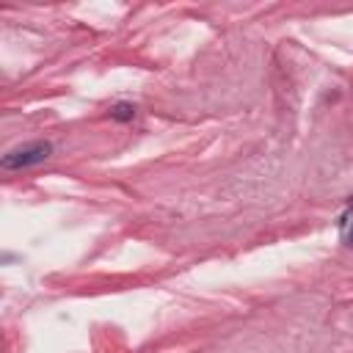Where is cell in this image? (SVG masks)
Instances as JSON below:
<instances>
[{
	"label": "cell",
	"mask_w": 353,
	"mask_h": 353,
	"mask_svg": "<svg viewBox=\"0 0 353 353\" xmlns=\"http://www.w3.org/2000/svg\"><path fill=\"white\" fill-rule=\"evenodd\" d=\"M52 146L47 141H33V143H25V146H17L11 149L8 154H3L0 165L6 171H22V168H30V165H39L50 157Z\"/></svg>",
	"instance_id": "cell-1"
},
{
	"label": "cell",
	"mask_w": 353,
	"mask_h": 353,
	"mask_svg": "<svg viewBox=\"0 0 353 353\" xmlns=\"http://www.w3.org/2000/svg\"><path fill=\"white\" fill-rule=\"evenodd\" d=\"M339 232H342V240L347 245H353V210H347L342 218H339Z\"/></svg>",
	"instance_id": "cell-2"
},
{
	"label": "cell",
	"mask_w": 353,
	"mask_h": 353,
	"mask_svg": "<svg viewBox=\"0 0 353 353\" xmlns=\"http://www.w3.org/2000/svg\"><path fill=\"white\" fill-rule=\"evenodd\" d=\"M110 116H113L116 121H130V119L135 116V108H132L130 102H119V105L110 108Z\"/></svg>",
	"instance_id": "cell-3"
},
{
	"label": "cell",
	"mask_w": 353,
	"mask_h": 353,
	"mask_svg": "<svg viewBox=\"0 0 353 353\" xmlns=\"http://www.w3.org/2000/svg\"><path fill=\"white\" fill-rule=\"evenodd\" d=\"M347 210H353V199H350V207H347Z\"/></svg>",
	"instance_id": "cell-4"
}]
</instances>
